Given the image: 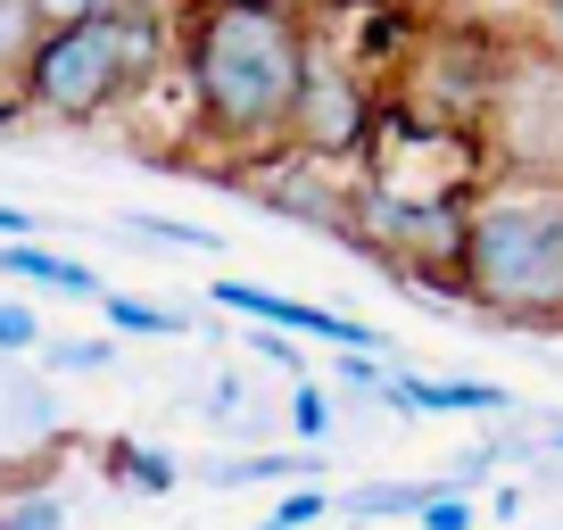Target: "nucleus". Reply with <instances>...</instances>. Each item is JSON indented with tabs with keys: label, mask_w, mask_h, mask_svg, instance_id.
I'll return each instance as SVG.
<instances>
[{
	"label": "nucleus",
	"mask_w": 563,
	"mask_h": 530,
	"mask_svg": "<svg viewBox=\"0 0 563 530\" xmlns=\"http://www.w3.org/2000/svg\"><path fill=\"white\" fill-rule=\"evenodd\" d=\"M158 9H166V0H158ZM191 9H249V0H191Z\"/></svg>",
	"instance_id": "obj_29"
},
{
	"label": "nucleus",
	"mask_w": 563,
	"mask_h": 530,
	"mask_svg": "<svg viewBox=\"0 0 563 530\" xmlns=\"http://www.w3.org/2000/svg\"><path fill=\"white\" fill-rule=\"evenodd\" d=\"M373 407H389V415H514V389H506V382H473V373L431 382V373L389 365V382H382V398H373Z\"/></svg>",
	"instance_id": "obj_7"
},
{
	"label": "nucleus",
	"mask_w": 563,
	"mask_h": 530,
	"mask_svg": "<svg viewBox=\"0 0 563 530\" xmlns=\"http://www.w3.org/2000/svg\"><path fill=\"white\" fill-rule=\"evenodd\" d=\"M456 299L489 323H563V183L489 175L464 224Z\"/></svg>",
	"instance_id": "obj_2"
},
{
	"label": "nucleus",
	"mask_w": 563,
	"mask_h": 530,
	"mask_svg": "<svg viewBox=\"0 0 563 530\" xmlns=\"http://www.w3.org/2000/svg\"><path fill=\"white\" fill-rule=\"evenodd\" d=\"M382 382H389V356H356V349H340L332 389H365V398H382Z\"/></svg>",
	"instance_id": "obj_22"
},
{
	"label": "nucleus",
	"mask_w": 563,
	"mask_h": 530,
	"mask_svg": "<svg viewBox=\"0 0 563 530\" xmlns=\"http://www.w3.org/2000/svg\"><path fill=\"white\" fill-rule=\"evenodd\" d=\"M373 124H382V84H365L349 58H332L307 34V75H299V100H290L282 150L307 166H365Z\"/></svg>",
	"instance_id": "obj_5"
},
{
	"label": "nucleus",
	"mask_w": 563,
	"mask_h": 530,
	"mask_svg": "<svg viewBox=\"0 0 563 530\" xmlns=\"http://www.w3.org/2000/svg\"><path fill=\"white\" fill-rule=\"evenodd\" d=\"M34 34H42V25H34V0H0V84H18Z\"/></svg>",
	"instance_id": "obj_18"
},
{
	"label": "nucleus",
	"mask_w": 563,
	"mask_h": 530,
	"mask_svg": "<svg viewBox=\"0 0 563 530\" xmlns=\"http://www.w3.org/2000/svg\"><path fill=\"white\" fill-rule=\"evenodd\" d=\"M108 473H117L124 489H141V497L183 489V464L166 456V448H133V440H117V448H108Z\"/></svg>",
	"instance_id": "obj_13"
},
{
	"label": "nucleus",
	"mask_w": 563,
	"mask_h": 530,
	"mask_svg": "<svg viewBox=\"0 0 563 530\" xmlns=\"http://www.w3.org/2000/svg\"><path fill=\"white\" fill-rule=\"evenodd\" d=\"M415 530H473V506H464V497H448V489H440V497H431V506L415 514Z\"/></svg>",
	"instance_id": "obj_24"
},
{
	"label": "nucleus",
	"mask_w": 563,
	"mask_h": 530,
	"mask_svg": "<svg viewBox=\"0 0 563 530\" xmlns=\"http://www.w3.org/2000/svg\"><path fill=\"white\" fill-rule=\"evenodd\" d=\"M117 9H133V0H34V25L51 34V25H100L117 18Z\"/></svg>",
	"instance_id": "obj_21"
},
{
	"label": "nucleus",
	"mask_w": 563,
	"mask_h": 530,
	"mask_svg": "<svg viewBox=\"0 0 563 530\" xmlns=\"http://www.w3.org/2000/svg\"><path fill=\"white\" fill-rule=\"evenodd\" d=\"M0 530H75V506L58 489H25V497H0Z\"/></svg>",
	"instance_id": "obj_15"
},
{
	"label": "nucleus",
	"mask_w": 563,
	"mask_h": 530,
	"mask_svg": "<svg viewBox=\"0 0 563 530\" xmlns=\"http://www.w3.org/2000/svg\"><path fill=\"white\" fill-rule=\"evenodd\" d=\"M34 356H42V373H108V365H117V340H75V332H51Z\"/></svg>",
	"instance_id": "obj_16"
},
{
	"label": "nucleus",
	"mask_w": 563,
	"mask_h": 530,
	"mask_svg": "<svg viewBox=\"0 0 563 530\" xmlns=\"http://www.w3.org/2000/svg\"><path fill=\"white\" fill-rule=\"evenodd\" d=\"M257 530H290V522H274V514H265V522H257Z\"/></svg>",
	"instance_id": "obj_30"
},
{
	"label": "nucleus",
	"mask_w": 563,
	"mask_h": 530,
	"mask_svg": "<svg viewBox=\"0 0 563 530\" xmlns=\"http://www.w3.org/2000/svg\"><path fill=\"white\" fill-rule=\"evenodd\" d=\"M332 423H340V407H332V382H299L290 389V431H299V440H332Z\"/></svg>",
	"instance_id": "obj_19"
},
{
	"label": "nucleus",
	"mask_w": 563,
	"mask_h": 530,
	"mask_svg": "<svg viewBox=\"0 0 563 530\" xmlns=\"http://www.w3.org/2000/svg\"><path fill=\"white\" fill-rule=\"evenodd\" d=\"M290 9H299V18L316 25V18H340V9H356V0H290Z\"/></svg>",
	"instance_id": "obj_28"
},
{
	"label": "nucleus",
	"mask_w": 563,
	"mask_h": 530,
	"mask_svg": "<svg viewBox=\"0 0 563 530\" xmlns=\"http://www.w3.org/2000/svg\"><path fill=\"white\" fill-rule=\"evenodd\" d=\"M100 316H108V340H183V332H199V316L191 307H166V299H141V290H108L100 299Z\"/></svg>",
	"instance_id": "obj_11"
},
{
	"label": "nucleus",
	"mask_w": 563,
	"mask_h": 530,
	"mask_svg": "<svg viewBox=\"0 0 563 530\" xmlns=\"http://www.w3.org/2000/svg\"><path fill=\"white\" fill-rule=\"evenodd\" d=\"M0 274H18L25 290H51V299H91V307L108 299V283L84 257H58V249H42V241H0Z\"/></svg>",
	"instance_id": "obj_9"
},
{
	"label": "nucleus",
	"mask_w": 563,
	"mask_h": 530,
	"mask_svg": "<svg viewBox=\"0 0 563 530\" xmlns=\"http://www.w3.org/2000/svg\"><path fill=\"white\" fill-rule=\"evenodd\" d=\"M431 497H440V481H356L349 497H332V514H349V522H415Z\"/></svg>",
	"instance_id": "obj_12"
},
{
	"label": "nucleus",
	"mask_w": 563,
	"mask_h": 530,
	"mask_svg": "<svg viewBox=\"0 0 563 530\" xmlns=\"http://www.w3.org/2000/svg\"><path fill=\"white\" fill-rule=\"evenodd\" d=\"M307 75V18L290 0H249V9H191L183 25V84H191L199 142L232 158H282L290 100Z\"/></svg>",
	"instance_id": "obj_1"
},
{
	"label": "nucleus",
	"mask_w": 563,
	"mask_h": 530,
	"mask_svg": "<svg viewBox=\"0 0 563 530\" xmlns=\"http://www.w3.org/2000/svg\"><path fill=\"white\" fill-rule=\"evenodd\" d=\"M199 415H208L216 431H257V407H249V382H241V373H216L208 398H199Z\"/></svg>",
	"instance_id": "obj_17"
},
{
	"label": "nucleus",
	"mask_w": 563,
	"mask_h": 530,
	"mask_svg": "<svg viewBox=\"0 0 563 530\" xmlns=\"http://www.w3.org/2000/svg\"><path fill=\"white\" fill-rule=\"evenodd\" d=\"M332 514V497H323V481H299V489H282V506H274V522H290V530H307V522H323Z\"/></svg>",
	"instance_id": "obj_23"
},
{
	"label": "nucleus",
	"mask_w": 563,
	"mask_h": 530,
	"mask_svg": "<svg viewBox=\"0 0 563 530\" xmlns=\"http://www.w3.org/2000/svg\"><path fill=\"white\" fill-rule=\"evenodd\" d=\"M124 232H141V241H158V249H191V257H224V232L208 224H183V216H117Z\"/></svg>",
	"instance_id": "obj_14"
},
{
	"label": "nucleus",
	"mask_w": 563,
	"mask_h": 530,
	"mask_svg": "<svg viewBox=\"0 0 563 530\" xmlns=\"http://www.w3.org/2000/svg\"><path fill=\"white\" fill-rule=\"evenodd\" d=\"M539 42L563 58V0H539Z\"/></svg>",
	"instance_id": "obj_26"
},
{
	"label": "nucleus",
	"mask_w": 563,
	"mask_h": 530,
	"mask_svg": "<svg viewBox=\"0 0 563 530\" xmlns=\"http://www.w3.org/2000/svg\"><path fill=\"white\" fill-rule=\"evenodd\" d=\"M323 464L316 456H216V464H199V489H299V481H316Z\"/></svg>",
	"instance_id": "obj_10"
},
{
	"label": "nucleus",
	"mask_w": 563,
	"mask_h": 530,
	"mask_svg": "<svg viewBox=\"0 0 563 530\" xmlns=\"http://www.w3.org/2000/svg\"><path fill=\"white\" fill-rule=\"evenodd\" d=\"M42 340H51V323L34 316L25 299H0V356H34Z\"/></svg>",
	"instance_id": "obj_20"
},
{
	"label": "nucleus",
	"mask_w": 563,
	"mask_h": 530,
	"mask_svg": "<svg viewBox=\"0 0 563 530\" xmlns=\"http://www.w3.org/2000/svg\"><path fill=\"white\" fill-rule=\"evenodd\" d=\"M208 299L224 307V316H241V323H265V332H307V340H332V349H356V356H389V332L340 316V307L290 299V290H265V283H241V274H216Z\"/></svg>",
	"instance_id": "obj_6"
},
{
	"label": "nucleus",
	"mask_w": 563,
	"mask_h": 530,
	"mask_svg": "<svg viewBox=\"0 0 563 530\" xmlns=\"http://www.w3.org/2000/svg\"><path fill=\"white\" fill-rule=\"evenodd\" d=\"M481 150H489V175L563 183V58L547 42L506 51L489 117H481Z\"/></svg>",
	"instance_id": "obj_4"
},
{
	"label": "nucleus",
	"mask_w": 563,
	"mask_h": 530,
	"mask_svg": "<svg viewBox=\"0 0 563 530\" xmlns=\"http://www.w3.org/2000/svg\"><path fill=\"white\" fill-rule=\"evenodd\" d=\"M0 241H34V216H25V208H0Z\"/></svg>",
	"instance_id": "obj_27"
},
{
	"label": "nucleus",
	"mask_w": 563,
	"mask_h": 530,
	"mask_svg": "<svg viewBox=\"0 0 563 530\" xmlns=\"http://www.w3.org/2000/svg\"><path fill=\"white\" fill-rule=\"evenodd\" d=\"M166 51H175V25L150 0H133L100 25H51V34H34V51L18 67V100L51 124H100L141 84H158Z\"/></svg>",
	"instance_id": "obj_3"
},
{
	"label": "nucleus",
	"mask_w": 563,
	"mask_h": 530,
	"mask_svg": "<svg viewBox=\"0 0 563 530\" xmlns=\"http://www.w3.org/2000/svg\"><path fill=\"white\" fill-rule=\"evenodd\" d=\"M51 440H67L51 382H34L25 356H0V456H34V448H51Z\"/></svg>",
	"instance_id": "obj_8"
},
{
	"label": "nucleus",
	"mask_w": 563,
	"mask_h": 530,
	"mask_svg": "<svg viewBox=\"0 0 563 530\" xmlns=\"http://www.w3.org/2000/svg\"><path fill=\"white\" fill-rule=\"evenodd\" d=\"M241 340H249V349L265 356V365H282V373H299V340H282V332H265V323H257V332H241Z\"/></svg>",
	"instance_id": "obj_25"
}]
</instances>
